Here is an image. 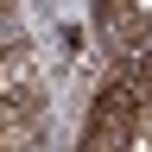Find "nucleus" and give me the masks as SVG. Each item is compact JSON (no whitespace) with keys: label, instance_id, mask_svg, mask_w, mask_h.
<instances>
[{"label":"nucleus","instance_id":"nucleus-1","mask_svg":"<svg viewBox=\"0 0 152 152\" xmlns=\"http://www.w3.org/2000/svg\"><path fill=\"white\" fill-rule=\"evenodd\" d=\"M76 152H140V127H133V121H114V114H89Z\"/></svg>","mask_w":152,"mask_h":152}]
</instances>
